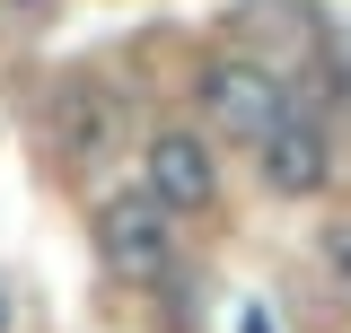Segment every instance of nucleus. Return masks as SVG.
Segmentation results:
<instances>
[{
	"mask_svg": "<svg viewBox=\"0 0 351 333\" xmlns=\"http://www.w3.org/2000/svg\"><path fill=\"white\" fill-rule=\"evenodd\" d=\"M237 333H281V325H272V307H246V316H237Z\"/></svg>",
	"mask_w": 351,
	"mask_h": 333,
	"instance_id": "0eeeda50",
	"label": "nucleus"
},
{
	"mask_svg": "<svg viewBox=\"0 0 351 333\" xmlns=\"http://www.w3.org/2000/svg\"><path fill=\"white\" fill-rule=\"evenodd\" d=\"M114 132H123V97H106L97 79H71L62 97H53V149L71 166H97L106 149H114Z\"/></svg>",
	"mask_w": 351,
	"mask_h": 333,
	"instance_id": "39448f33",
	"label": "nucleus"
},
{
	"mask_svg": "<svg viewBox=\"0 0 351 333\" xmlns=\"http://www.w3.org/2000/svg\"><path fill=\"white\" fill-rule=\"evenodd\" d=\"M255 175L263 193H281V202H307V193H325V175H334V149H325V132L307 123V114H281L272 123V140L255 149Z\"/></svg>",
	"mask_w": 351,
	"mask_h": 333,
	"instance_id": "20e7f679",
	"label": "nucleus"
},
{
	"mask_svg": "<svg viewBox=\"0 0 351 333\" xmlns=\"http://www.w3.org/2000/svg\"><path fill=\"white\" fill-rule=\"evenodd\" d=\"M193 97H202V123H211L219 140H237V149H263V140H272V123L290 114V88H281V71H263V62H246V53H219V62H202Z\"/></svg>",
	"mask_w": 351,
	"mask_h": 333,
	"instance_id": "f257e3e1",
	"label": "nucleus"
},
{
	"mask_svg": "<svg viewBox=\"0 0 351 333\" xmlns=\"http://www.w3.org/2000/svg\"><path fill=\"white\" fill-rule=\"evenodd\" d=\"M316 254H325V281H334V290L351 298V219H334V228L316 237Z\"/></svg>",
	"mask_w": 351,
	"mask_h": 333,
	"instance_id": "423d86ee",
	"label": "nucleus"
},
{
	"mask_svg": "<svg viewBox=\"0 0 351 333\" xmlns=\"http://www.w3.org/2000/svg\"><path fill=\"white\" fill-rule=\"evenodd\" d=\"M97 263L123 281V290H158L176 272V219L149 193H132V202H106L97 210Z\"/></svg>",
	"mask_w": 351,
	"mask_h": 333,
	"instance_id": "f03ea898",
	"label": "nucleus"
},
{
	"mask_svg": "<svg viewBox=\"0 0 351 333\" xmlns=\"http://www.w3.org/2000/svg\"><path fill=\"white\" fill-rule=\"evenodd\" d=\"M141 184H149V202L167 210V219H184V210H211L219 193V166H211V140L202 132H149V149H141Z\"/></svg>",
	"mask_w": 351,
	"mask_h": 333,
	"instance_id": "7ed1b4c3",
	"label": "nucleus"
}]
</instances>
